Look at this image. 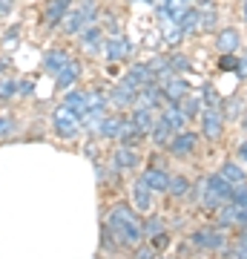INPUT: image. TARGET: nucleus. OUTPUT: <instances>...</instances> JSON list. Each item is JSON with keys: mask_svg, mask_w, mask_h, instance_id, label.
<instances>
[{"mask_svg": "<svg viewBox=\"0 0 247 259\" xmlns=\"http://www.w3.org/2000/svg\"><path fill=\"white\" fill-rule=\"evenodd\" d=\"M202 130L207 139H219L221 136V110L219 107H207L202 112Z\"/></svg>", "mask_w": 247, "mask_h": 259, "instance_id": "1a4fd4ad", "label": "nucleus"}, {"mask_svg": "<svg viewBox=\"0 0 247 259\" xmlns=\"http://www.w3.org/2000/svg\"><path fill=\"white\" fill-rule=\"evenodd\" d=\"M178 26H181L184 35H195V32H202V15H199V9H187V15H184L181 20H178Z\"/></svg>", "mask_w": 247, "mask_h": 259, "instance_id": "b1692460", "label": "nucleus"}, {"mask_svg": "<svg viewBox=\"0 0 247 259\" xmlns=\"http://www.w3.org/2000/svg\"><path fill=\"white\" fill-rule=\"evenodd\" d=\"M18 95V81L15 78H0V101H12Z\"/></svg>", "mask_w": 247, "mask_h": 259, "instance_id": "c85d7f7f", "label": "nucleus"}, {"mask_svg": "<svg viewBox=\"0 0 247 259\" xmlns=\"http://www.w3.org/2000/svg\"><path fill=\"white\" fill-rule=\"evenodd\" d=\"M238 156H241V158H244V161H247V141H244V144H241V147H238Z\"/></svg>", "mask_w": 247, "mask_h": 259, "instance_id": "37998d69", "label": "nucleus"}, {"mask_svg": "<svg viewBox=\"0 0 247 259\" xmlns=\"http://www.w3.org/2000/svg\"><path fill=\"white\" fill-rule=\"evenodd\" d=\"M81 78V64L78 61H69V64L58 72V78H55V83H58V90H72V83Z\"/></svg>", "mask_w": 247, "mask_h": 259, "instance_id": "412c9836", "label": "nucleus"}, {"mask_svg": "<svg viewBox=\"0 0 247 259\" xmlns=\"http://www.w3.org/2000/svg\"><path fill=\"white\" fill-rule=\"evenodd\" d=\"M72 9V0H49L43 9V23H49V26H58L61 20L66 18V12Z\"/></svg>", "mask_w": 247, "mask_h": 259, "instance_id": "6e6552de", "label": "nucleus"}, {"mask_svg": "<svg viewBox=\"0 0 247 259\" xmlns=\"http://www.w3.org/2000/svg\"><path fill=\"white\" fill-rule=\"evenodd\" d=\"M101 52H104L107 61H124V58L132 55V44H129L124 35H110L107 40H104Z\"/></svg>", "mask_w": 247, "mask_h": 259, "instance_id": "39448f33", "label": "nucleus"}, {"mask_svg": "<svg viewBox=\"0 0 247 259\" xmlns=\"http://www.w3.org/2000/svg\"><path fill=\"white\" fill-rule=\"evenodd\" d=\"M170 66H173L175 72H187V69H190V61H184V58H170Z\"/></svg>", "mask_w": 247, "mask_h": 259, "instance_id": "f704fd0d", "label": "nucleus"}, {"mask_svg": "<svg viewBox=\"0 0 247 259\" xmlns=\"http://www.w3.org/2000/svg\"><path fill=\"white\" fill-rule=\"evenodd\" d=\"M124 81H127L132 90H144L150 83H156V72L150 69V64H132L129 72L124 75Z\"/></svg>", "mask_w": 247, "mask_h": 259, "instance_id": "423d86ee", "label": "nucleus"}, {"mask_svg": "<svg viewBox=\"0 0 247 259\" xmlns=\"http://www.w3.org/2000/svg\"><path fill=\"white\" fill-rule=\"evenodd\" d=\"M236 66H238V58H233V55L221 58V69H236Z\"/></svg>", "mask_w": 247, "mask_h": 259, "instance_id": "e433bc0d", "label": "nucleus"}, {"mask_svg": "<svg viewBox=\"0 0 247 259\" xmlns=\"http://www.w3.org/2000/svg\"><path fill=\"white\" fill-rule=\"evenodd\" d=\"M158 233H164V231H161V222H158V219H150V222L144 225V236H150V239H156Z\"/></svg>", "mask_w": 247, "mask_h": 259, "instance_id": "473e14b6", "label": "nucleus"}, {"mask_svg": "<svg viewBox=\"0 0 247 259\" xmlns=\"http://www.w3.org/2000/svg\"><path fill=\"white\" fill-rule=\"evenodd\" d=\"M158 9H161V15H164L170 23H178V20L187 15V9H190V0H161Z\"/></svg>", "mask_w": 247, "mask_h": 259, "instance_id": "ddd939ff", "label": "nucleus"}, {"mask_svg": "<svg viewBox=\"0 0 247 259\" xmlns=\"http://www.w3.org/2000/svg\"><path fill=\"white\" fill-rule=\"evenodd\" d=\"M95 18H98V3L95 0H78V6L69 9L66 18L61 20L64 35H81L89 23H95Z\"/></svg>", "mask_w": 247, "mask_h": 259, "instance_id": "f03ea898", "label": "nucleus"}, {"mask_svg": "<svg viewBox=\"0 0 247 259\" xmlns=\"http://www.w3.org/2000/svg\"><path fill=\"white\" fill-rule=\"evenodd\" d=\"M69 61H72L69 52H64V49H49V52L43 55V69H46V72H55L58 75L66 64H69Z\"/></svg>", "mask_w": 247, "mask_h": 259, "instance_id": "aec40b11", "label": "nucleus"}, {"mask_svg": "<svg viewBox=\"0 0 247 259\" xmlns=\"http://www.w3.org/2000/svg\"><path fill=\"white\" fill-rule=\"evenodd\" d=\"M9 12H12V0H0V18L9 15Z\"/></svg>", "mask_w": 247, "mask_h": 259, "instance_id": "ea45409f", "label": "nucleus"}, {"mask_svg": "<svg viewBox=\"0 0 247 259\" xmlns=\"http://www.w3.org/2000/svg\"><path fill=\"white\" fill-rule=\"evenodd\" d=\"M181 110L187 112V118H192V115H199V98H190V95H187V98L181 101Z\"/></svg>", "mask_w": 247, "mask_h": 259, "instance_id": "7c9ffc66", "label": "nucleus"}, {"mask_svg": "<svg viewBox=\"0 0 247 259\" xmlns=\"http://www.w3.org/2000/svg\"><path fill=\"white\" fill-rule=\"evenodd\" d=\"M167 193H173V196L181 199V196L190 193V182H187L184 176H170V190H167Z\"/></svg>", "mask_w": 247, "mask_h": 259, "instance_id": "cd10ccee", "label": "nucleus"}, {"mask_svg": "<svg viewBox=\"0 0 247 259\" xmlns=\"http://www.w3.org/2000/svg\"><path fill=\"white\" fill-rule=\"evenodd\" d=\"M32 90H35V83L32 81H20L18 83V95H32Z\"/></svg>", "mask_w": 247, "mask_h": 259, "instance_id": "4c0bfd02", "label": "nucleus"}, {"mask_svg": "<svg viewBox=\"0 0 247 259\" xmlns=\"http://www.w3.org/2000/svg\"><path fill=\"white\" fill-rule=\"evenodd\" d=\"M244 127H247V124H244Z\"/></svg>", "mask_w": 247, "mask_h": 259, "instance_id": "c03bdc74", "label": "nucleus"}, {"mask_svg": "<svg viewBox=\"0 0 247 259\" xmlns=\"http://www.w3.org/2000/svg\"><path fill=\"white\" fill-rule=\"evenodd\" d=\"M161 87H164V98L170 104H181L184 98H187V81H184V78H167L164 83H161Z\"/></svg>", "mask_w": 247, "mask_h": 259, "instance_id": "2eb2a0df", "label": "nucleus"}, {"mask_svg": "<svg viewBox=\"0 0 247 259\" xmlns=\"http://www.w3.org/2000/svg\"><path fill=\"white\" fill-rule=\"evenodd\" d=\"M221 176L227 179L233 187H238V185H247V176H244V170L238 164H233V161H227V164L221 167Z\"/></svg>", "mask_w": 247, "mask_h": 259, "instance_id": "bb28decb", "label": "nucleus"}, {"mask_svg": "<svg viewBox=\"0 0 247 259\" xmlns=\"http://www.w3.org/2000/svg\"><path fill=\"white\" fill-rule=\"evenodd\" d=\"M192 245L202 250H219V248H224V236L219 231H213V228H204V231L192 233Z\"/></svg>", "mask_w": 247, "mask_h": 259, "instance_id": "0eeeda50", "label": "nucleus"}, {"mask_svg": "<svg viewBox=\"0 0 247 259\" xmlns=\"http://www.w3.org/2000/svg\"><path fill=\"white\" fill-rule=\"evenodd\" d=\"M238 78H247V55H244V61H241V66H238Z\"/></svg>", "mask_w": 247, "mask_h": 259, "instance_id": "a19ab883", "label": "nucleus"}, {"mask_svg": "<svg viewBox=\"0 0 247 259\" xmlns=\"http://www.w3.org/2000/svg\"><path fill=\"white\" fill-rule=\"evenodd\" d=\"M78 37H81V47L86 49V52H92V55L104 47V32H101V26H98V23H89V26L83 29Z\"/></svg>", "mask_w": 247, "mask_h": 259, "instance_id": "f8f14e48", "label": "nucleus"}, {"mask_svg": "<svg viewBox=\"0 0 247 259\" xmlns=\"http://www.w3.org/2000/svg\"><path fill=\"white\" fill-rule=\"evenodd\" d=\"M132 204H135L141 213H146L150 207H153V187L144 182V176L132 185Z\"/></svg>", "mask_w": 247, "mask_h": 259, "instance_id": "9b49d317", "label": "nucleus"}, {"mask_svg": "<svg viewBox=\"0 0 247 259\" xmlns=\"http://www.w3.org/2000/svg\"><path fill=\"white\" fill-rule=\"evenodd\" d=\"M181 35H184V32H181V26L175 23V26H173V29H170V32L164 35V40H167V44H178V40H181Z\"/></svg>", "mask_w": 247, "mask_h": 259, "instance_id": "c9c22d12", "label": "nucleus"}, {"mask_svg": "<svg viewBox=\"0 0 247 259\" xmlns=\"http://www.w3.org/2000/svg\"><path fill=\"white\" fill-rule=\"evenodd\" d=\"M52 130H55L61 139H75L81 133V115L75 110H69L66 104H61L55 112H52Z\"/></svg>", "mask_w": 247, "mask_h": 259, "instance_id": "20e7f679", "label": "nucleus"}, {"mask_svg": "<svg viewBox=\"0 0 247 259\" xmlns=\"http://www.w3.org/2000/svg\"><path fill=\"white\" fill-rule=\"evenodd\" d=\"M132 124H135V130H141V133H150L153 130V124H156V115H153V110L150 107H135L132 110Z\"/></svg>", "mask_w": 247, "mask_h": 259, "instance_id": "4be33fe9", "label": "nucleus"}, {"mask_svg": "<svg viewBox=\"0 0 247 259\" xmlns=\"http://www.w3.org/2000/svg\"><path fill=\"white\" fill-rule=\"evenodd\" d=\"M64 104L69 107V110H75L78 115H83L86 112V104H89V98H86V93H81V90H69L64 98Z\"/></svg>", "mask_w": 247, "mask_h": 259, "instance_id": "a878e982", "label": "nucleus"}, {"mask_svg": "<svg viewBox=\"0 0 247 259\" xmlns=\"http://www.w3.org/2000/svg\"><path fill=\"white\" fill-rule=\"evenodd\" d=\"M107 228L115 236V242L124 245V248H138L141 239H144V225L138 222L135 210L129 204H115L112 207L110 219H107Z\"/></svg>", "mask_w": 247, "mask_h": 259, "instance_id": "f257e3e1", "label": "nucleus"}, {"mask_svg": "<svg viewBox=\"0 0 247 259\" xmlns=\"http://www.w3.org/2000/svg\"><path fill=\"white\" fill-rule=\"evenodd\" d=\"M135 95H138V90H132L127 81H121L118 87L107 95V101H110L112 107H129V104H135Z\"/></svg>", "mask_w": 247, "mask_h": 259, "instance_id": "4468645a", "label": "nucleus"}, {"mask_svg": "<svg viewBox=\"0 0 247 259\" xmlns=\"http://www.w3.org/2000/svg\"><path fill=\"white\" fill-rule=\"evenodd\" d=\"M144 182L156 193H167L170 190V173L167 170H161V167H150V170H144Z\"/></svg>", "mask_w": 247, "mask_h": 259, "instance_id": "f3484780", "label": "nucleus"}, {"mask_svg": "<svg viewBox=\"0 0 247 259\" xmlns=\"http://www.w3.org/2000/svg\"><path fill=\"white\" fill-rule=\"evenodd\" d=\"M18 40V29H9V35H6V44H15Z\"/></svg>", "mask_w": 247, "mask_h": 259, "instance_id": "79ce46f5", "label": "nucleus"}, {"mask_svg": "<svg viewBox=\"0 0 247 259\" xmlns=\"http://www.w3.org/2000/svg\"><path fill=\"white\" fill-rule=\"evenodd\" d=\"M233 256H236V259H247V231L238 236L236 248H233Z\"/></svg>", "mask_w": 247, "mask_h": 259, "instance_id": "2f4dec72", "label": "nucleus"}, {"mask_svg": "<svg viewBox=\"0 0 247 259\" xmlns=\"http://www.w3.org/2000/svg\"><path fill=\"white\" fill-rule=\"evenodd\" d=\"M195 144H199V136H195V133H178V136H175L173 141H170V153H173V156H190L192 150H195Z\"/></svg>", "mask_w": 247, "mask_h": 259, "instance_id": "9d476101", "label": "nucleus"}, {"mask_svg": "<svg viewBox=\"0 0 247 259\" xmlns=\"http://www.w3.org/2000/svg\"><path fill=\"white\" fill-rule=\"evenodd\" d=\"M230 202H236V204H247V185L233 187V199H230Z\"/></svg>", "mask_w": 247, "mask_h": 259, "instance_id": "72a5a7b5", "label": "nucleus"}, {"mask_svg": "<svg viewBox=\"0 0 247 259\" xmlns=\"http://www.w3.org/2000/svg\"><path fill=\"white\" fill-rule=\"evenodd\" d=\"M150 136H153V144H156V147H164V144L173 141V124L161 115V118H156V124H153V130H150Z\"/></svg>", "mask_w": 247, "mask_h": 259, "instance_id": "a211bd4d", "label": "nucleus"}, {"mask_svg": "<svg viewBox=\"0 0 247 259\" xmlns=\"http://www.w3.org/2000/svg\"><path fill=\"white\" fill-rule=\"evenodd\" d=\"M219 222L221 225H247V204H236V202L224 204Z\"/></svg>", "mask_w": 247, "mask_h": 259, "instance_id": "dca6fc26", "label": "nucleus"}, {"mask_svg": "<svg viewBox=\"0 0 247 259\" xmlns=\"http://www.w3.org/2000/svg\"><path fill=\"white\" fill-rule=\"evenodd\" d=\"M15 127H18V124H15V118H9V115H0V141L9 139L12 133H15Z\"/></svg>", "mask_w": 247, "mask_h": 259, "instance_id": "c756f323", "label": "nucleus"}, {"mask_svg": "<svg viewBox=\"0 0 247 259\" xmlns=\"http://www.w3.org/2000/svg\"><path fill=\"white\" fill-rule=\"evenodd\" d=\"M161 115L173 124V130H184V124L190 121V118H187V112L181 110V104H167V110L161 112Z\"/></svg>", "mask_w": 247, "mask_h": 259, "instance_id": "393cba45", "label": "nucleus"}, {"mask_svg": "<svg viewBox=\"0 0 247 259\" xmlns=\"http://www.w3.org/2000/svg\"><path fill=\"white\" fill-rule=\"evenodd\" d=\"M216 47H219V52H224V55H233V52L238 49V32L236 29H224V32H219Z\"/></svg>", "mask_w": 247, "mask_h": 259, "instance_id": "5701e85b", "label": "nucleus"}, {"mask_svg": "<svg viewBox=\"0 0 247 259\" xmlns=\"http://www.w3.org/2000/svg\"><path fill=\"white\" fill-rule=\"evenodd\" d=\"M138 153L135 150H129V144H124V147L115 150V156H112V164H115V170H132V167H138Z\"/></svg>", "mask_w": 247, "mask_h": 259, "instance_id": "6ab92c4d", "label": "nucleus"}, {"mask_svg": "<svg viewBox=\"0 0 247 259\" xmlns=\"http://www.w3.org/2000/svg\"><path fill=\"white\" fill-rule=\"evenodd\" d=\"M153 256H156V253H153V248H141L135 253V259H153Z\"/></svg>", "mask_w": 247, "mask_h": 259, "instance_id": "58836bf2", "label": "nucleus"}, {"mask_svg": "<svg viewBox=\"0 0 247 259\" xmlns=\"http://www.w3.org/2000/svg\"><path fill=\"white\" fill-rule=\"evenodd\" d=\"M230 199H233V185H230L221 173L204 179V185H202V202L207 204V207H221V204H227Z\"/></svg>", "mask_w": 247, "mask_h": 259, "instance_id": "7ed1b4c3", "label": "nucleus"}]
</instances>
